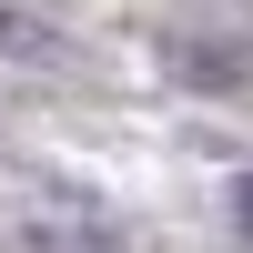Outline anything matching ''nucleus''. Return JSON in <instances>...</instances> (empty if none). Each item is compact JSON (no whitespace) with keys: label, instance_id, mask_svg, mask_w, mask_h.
I'll list each match as a JSON object with an SVG mask.
<instances>
[{"label":"nucleus","instance_id":"nucleus-1","mask_svg":"<svg viewBox=\"0 0 253 253\" xmlns=\"http://www.w3.org/2000/svg\"><path fill=\"white\" fill-rule=\"evenodd\" d=\"M233 233H243V243H253V172H243V182H233Z\"/></svg>","mask_w":253,"mask_h":253}]
</instances>
